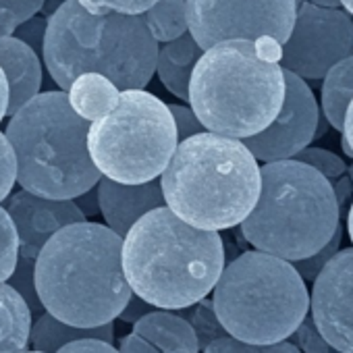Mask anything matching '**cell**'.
Masks as SVG:
<instances>
[{
  "instance_id": "obj_48",
  "label": "cell",
  "mask_w": 353,
  "mask_h": 353,
  "mask_svg": "<svg viewBox=\"0 0 353 353\" xmlns=\"http://www.w3.org/2000/svg\"><path fill=\"white\" fill-rule=\"evenodd\" d=\"M347 170H349V179H351V183H353V164L347 166Z\"/></svg>"
},
{
  "instance_id": "obj_6",
  "label": "cell",
  "mask_w": 353,
  "mask_h": 353,
  "mask_svg": "<svg viewBox=\"0 0 353 353\" xmlns=\"http://www.w3.org/2000/svg\"><path fill=\"white\" fill-rule=\"evenodd\" d=\"M90 127L63 90L28 102L5 131L17 156V183L48 200H77L98 188L102 174L90 156Z\"/></svg>"
},
{
  "instance_id": "obj_25",
  "label": "cell",
  "mask_w": 353,
  "mask_h": 353,
  "mask_svg": "<svg viewBox=\"0 0 353 353\" xmlns=\"http://www.w3.org/2000/svg\"><path fill=\"white\" fill-rule=\"evenodd\" d=\"M46 0H0V38L15 36L17 28L38 17Z\"/></svg>"
},
{
  "instance_id": "obj_5",
  "label": "cell",
  "mask_w": 353,
  "mask_h": 353,
  "mask_svg": "<svg viewBox=\"0 0 353 353\" xmlns=\"http://www.w3.org/2000/svg\"><path fill=\"white\" fill-rule=\"evenodd\" d=\"M158 50L141 15H94L79 0H67L48 19L42 57L63 92L85 73H100L127 92L150 83Z\"/></svg>"
},
{
  "instance_id": "obj_32",
  "label": "cell",
  "mask_w": 353,
  "mask_h": 353,
  "mask_svg": "<svg viewBox=\"0 0 353 353\" xmlns=\"http://www.w3.org/2000/svg\"><path fill=\"white\" fill-rule=\"evenodd\" d=\"M174 125H176V135H179V141H185L194 135L206 133V127L202 125V121L198 119V114L194 112L192 106H181V104H168Z\"/></svg>"
},
{
  "instance_id": "obj_44",
  "label": "cell",
  "mask_w": 353,
  "mask_h": 353,
  "mask_svg": "<svg viewBox=\"0 0 353 353\" xmlns=\"http://www.w3.org/2000/svg\"><path fill=\"white\" fill-rule=\"evenodd\" d=\"M312 5H318V7H326V9H343L341 0H307Z\"/></svg>"
},
{
  "instance_id": "obj_29",
  "label": "cell",
  "mask_w": 353,
  "mask_h": 353,
  "mask_svg": "<svg viewBox=\"0 0 353 353\" xmlns=\"http://www.w3.org/2000/svg\"><path fill=\"white\" fill-rule=\"evenodd\" d=\"M343 233H341V227H339V231L334 233V237L330 239V243L324 248V250H320L316 256H312V258H307V260H299V262H293V266L297 268V272L301 274V279L303 281H307V283H314L316 279H318V274L324 270V266L341 252L339 248H341V237Z\"/></svg>"
},
{
  "instance_id": "obj_14",
  "label": "cell",
  "mask_w": 353,
  "mask_h": 353,
  "mask_svg": "<svg viewBox=\"0 0 353 353\" xmlns=\"http://www.w3.org/2000/svg\"><path fill=\"white\" fill-rule=\"evenodd\" d=\"M7 212L11 214L19 233L21 258L34 262L59 231L77 223H85V214L77 208L75 200H48L26 190L11 194Z\"/></svg>"
},
{
  "instance_id": "obj_37",
  "label": "cell",
  "mask_w": 353,
  "mask_h": 353,
  "mask_svg": "<svg viewBox=\"0 0 353 353\" xmlns=\"http://www.w3.org/2000/svg\"><path fill=\"white\" fill-rule=\"evenodd\" d=\"M154 310H152V305L150 303H145L143 299H139L137 295H133L131 299H129V303H127V307L123 310V314L119 316L123 322H139L143 316H148V314H152Z\"/></svg>"
},
{
  "instance_id": "obj_1",
  "label": "cell",
  "mask_w": 353,
  "mask_h": 353,
  "mask_svg": "<svg viewBox=\"0 0 353 353\" xmlns=\"http://www.w3.org/2000/svg\"><path fill=\"white\" fill-rule=\"evenodd\" d=\"M36 289L44 310L65 324H112L133 297L123 270V237L90 221L65 227L36 260Z\"/></svg>"
},
{
  "instance_id": "obj_42",
  "label": "cell",
  "mask_w": 353,
  "mask_h": 353,
  "mask_svg": "<svg viewBox=\"0 0 353 353\" xmlns=\"http://www.w3.org/2000/svg\"><path fill=\"white\" fill-rule=\"evenodd\" d=\"M258 353H301L293 343L283 341V343H274V345H264L258 349Z\"/></svg>"
},
{
  "instance_id": "obj_8",
  "label": "cell",
  "mask_w": 353,
  "mask_h": 353,
  "mask_svg": "<svg viewBox=\"0 0 353 353\" xmlns=\"http://www.w3.org/2000/svg\"><path fill=\"white\" fill-rule=\"evenodd\" d=\"M212 305L229 336L264 347L295 334L307 318L310 293L291 262L256 250L225 266Z\"/></svg>"
},
{
  "instance_id": "obj_4",
  "label": "cell",
  "mask_w": 353,
  "mask_h": 353,
  "mask_svg": "<svg viewBox=\"0 0 353 353\" xmlns=\"http://www.w3.org/2000/svg\"><path fill=\"white\" fill-rule=\"evenodd\" d=\"M281 59L283 48L248 40L206 50L190 85V106L206 131L241 141L266 131L287 96Z\"/></svg>"
},
{
  "instance_id": "obj_12",
  "label": "cell",
  "mask_w": 353,
  "mask_h": 353,
  "mask_svg": "<svg viewBox=\"0 0 353 353\" xmlns=\"http://www.w3.org/2000/svg\"><path fill=\"white\" fill-rule=\"evenodd\" d=\"M285 81L287 96L274 123L260 135L243 139L256 160H262L264 164L293 160L299 152L310 148L322 119V108H318L310 85L289 71H285Z\"/></svg>"
},
{
  "instance_id": "obj_45",
  "label": "cell",
  "mask_w": 353,
  "mask_h": 353,
  "mask_svg": "<svg viewBox=\"0 0 353 353\" xmlns=\"http://www.w3.org/2000/svg\"><path fill=\"white\" fill-rule=\"evenodd\" d=\"M347 231H349V239H351V245H353V202H351V208L347 212Z\"/></svg>"
},
{
  "instance_id": "obj_43",
  "label": "cell",
  "mask_w": 353,
  "mask_h": 353,
  "mask_svg": "<svg viewBox=\"0 0 353 353\" xmlns=\"http://www.w3.org/2000/svg\"><path fill=\"white\" fill-rule=\"evenodd\" d=\"M343 137L349 141L351 150H353V100L347 108V114H345V125H343Z\"/></svg>"
},
{
  "instance_id": "obj_20",
  "label": "cell",
  "mask_w": 353,
  "mask_h": 353,
  "mask_svg": "<svg viewBox=\"0 0 353 353\" xmlns=\"http://www.w3.org/2000/svg\"><path fill=\"white\" fill-rule=\"evenodd\" d=\"M32 310L9 285L0 283V353L26 351L32 336Z\"/></svg>"
},
{
  "instance_id": "obj_9",
  "label": "cell",
  "mask_w": 353,
  "mask_h": 353,
  "mask_svg": "<svg viewBox=\"0 0 353 353\" xmlns=\"http://www.w3.org/2000/svg\"><path fill=\"white\" fill-rule=\"evenodd\" d=\"M88 148L102 176L143 185L162 176L179 135L168 104L145 90H127L108 114L92 123Z\"/></svg>"
},
{
  "instance_id": "obj_31",
  "label": "cell",
  "mask_w": 353,
  "mask_h": 353,
  "mask_svg": "<svg viewBox=\"0 0 353 353\" xmlns=\"http://www.w3.org/2000/svg\"><path fill=\"white\" fill-rule=\"evenodd\" d=\"M15 183H17V156L7 135L0 131V202H5L11 196Z\"/></svg>"
},
{
  "instance_id": "obj_39",
  "label": "cell",
  "mask_w": 353,
  "mask_h": 353,
  "mask_svg": "<svg viewBox=\"0 0 353 353\" xmlns=\"http://www.w3.org/2000/svg\"><path fill=\"white\" fill-rule=\"evenodd\" d=\"M75 204H77V208L85 214V219H88V216H92V214H96V212H100L98 188H94V190H90L88 194L79 196V198L75 200Z\"/></svg>"
},
{
  "instance_id": "obj_18",
  "label": "cell",
  "mask_w": 353,
  "mask_h": 353,
  "mask_svg": "<svg viewBox=\"0 0 353 353\" xmlns=\"http://www.w3.org/2000/svg\"><path fill=\"white\" fill-rule=\"evenodd\" d=\"M133 334L152 345H160L166 353H196L200 347L196 330L181 316L170 312H152L133 324Z\"/></svg>"
},
{
  "instance_id": "obj_41",
  "label": "cell",
  "mask_w": 353,
  "mask_h": 353,
  "mask_svg": "<svg viewBox=\"0 0 353 353\" xmlns=\"http://www.w3.org/2000/svg\"><path fill=\"white\" fill-rule=\"evenodd\" d=\"M334 188V196H336V202H339V208H343L347 204V200L351 198V190H353V183L347 176H341L339 183L332 185Z\"/></svg>"
},
{
  "instance_id": "obj_40",
  "label": "cell",
  "mask_w": 353,
  "mask_h": 353,
  "mask_svg": "<svg viewBox=\"0 0 353 353\" xmlns=\"http://www.w3.org/2000/svg\"><path fill=\"white\" fill-rule=\"evenodd\" d=\"M9 102H11V88H9V79L0 67V121H3L9 112Z\"/></svg>"
},
{
  "instance_id": "obj_35",
  "label": "cell",
  "mask_w": 353,
  "mask_h": 353,
  "mask_svg": "<svg viewBox=\"0 0 353 353\" xmlns=\"http://www.w3.org/2000/svg\"><path fill=\"white\" fill-rule=\"evenodd\" d=\"M258 345H250V343H243V341H237L233 336H221L216 341H212L204 353H258Z\"/></svg>"
},
{
  "instance_id": "obj_15",
  "label": "cell",
  "mask_w": 353,
  "mask_h": 353,
  "mask_svg": "<svg viewBox=\"0 0 353 353\" xmlns=\"http://www.w3.org/2000/svg\"><path fill=\"white\" fill-rule=\"evenodd\" d=\"M98 200L106 227H110L123 239L137 221L152 210L166 206L160 179L143 185H123L102 176L98 183Z\"/></svg>"
},
{
  "instance_id": "obj_7",
  "label": "cell",
  "mask_w": 353,
  "mask_h": 353,
  "mask_svg": "<svg viewBox=\"0 0 353 353\" xmlns=\"http://www.w3.org/2000/svg\"><path fill=\"white\" fill-rule=\"evenodd\" d=\"M334 188L316 168L297 160L262 166V192L254 212L239 225L258 250L299 262L324 250L339 231Z\"/></svg>"
},
{
  "instance_id": "obj_28",
  "label": "cell",
  "mask_w": 353,
  "mask_h": 353,
  "mask_svg": "<svg viewBox=\"0 0 353 353\" xmlns=\"http://www.w3.org/2000/svg\"><path fill=\"white\" fill-rule=\"evenodd\" d=\"M79 3L94 15H145L158 0H79Z\"/></svg>"
},
{
  "instance_id": "obj_13",
  "label": "cell",
  "mask_w": 353,
  "mask_h": 353,
  "mask_svg": "<svg viewBox=\"0 0 353 353\" xmlns=\"http://www.w3.org/2000/svg\"><path fill=\"white\" fill-rule=\"evenodd\" d=\"M310 310L324 341L339 353H353V248L341 250L318 274Z\"/></svg>"
},
{
  "instance_id": "obj_23",
  "label": "cell",
  "mask_w": 353,
  "mask_h": 353,
  "mask_svg": "<svg viewBox=\"0 0 353 353\" xmlns=\"http://www.w3.org/2000/svg\"><path fill=\"white\" fill-rule=\"evenodd\" d=\"M152 38L158 44H168L190 34L188 28V0H158V3L141 15Z\"/></svg>"
},
{
  "instance_id": "obj_19",
  "label": "cell",
  "mask_w": 353,
  "mask_h": 353,
  "mask_svg": "<svg viewBox=\"0 0 353 353\" xmlns=\"http://www.w3.org/2000/svg\"><path fill=\"white\" fill-rule=\"evenodd\" d=\"M83 339H100V341L112 343L114 326L104 324L98 328H77V326L65 324L59 318H54L52 314L44 312L42 316H38V320L32 326L30 345L34 351L59 353L63 347H67L75 341H83Z\"/></svg>"
},
{
  "instance_id": "obj_26",
  "label": "cell",
  "mask_w": 353,
  "mask_h": 353,
  "mask_svg": "<svg viewBox=\"0 0 353 353\" xmlns=\"http://www.w3.org/2000/svg\"><path fill=\"white\" fill-rule=\"evenodd\" d=\"M7 283L23 297V301L28 303V307L32 310V314L36 318L46 312L44 305H42V301H40L38 289H36V262L34 260L19 258V264H17L13 276Z\"/></svg>"
},
{
  "instance_id": "obj_16",
  "label": "cell",
  "mask_w": 353,
  "mask_h": 353,
  "mask_svg": "<svg viewBox=\"0 0 353 353\" xmlns=\"http://www.w3.org/2000/svg\"><path fill=\"white\" fill-rule=\"evenodd\" d=\"M0 67H3L11 88L7 117H13L28 102L42 94V61L32 46L15 36H7L0 38Z\"/></svg>"
},
{
  "instance_id": "obj_49",
  "label": "cell",
  "mask_w": 353,
  "mask_h": 353,
  "mask_svg": "<svg viewBox=\"0 0 353 353\" xmlns=\"http://www.w3.org/2000/svg\"><path fill=\"white\" fill-rule=\"evenodd\" d=\"M21 353H42V351H34V349H32V351H21Z\"/></svg>"
},
{
  "instance_id": "obj_34",
  "label": "cell",
  "mask_w": 353,
  "mask_h": 353,
  "mask_svg": "<svg viewBox=\"0 0 353 353\" xmlns=\"http://www.w3.org/2000/svg\"><path fill=\"white\" fill-rule=\"evenodd\" d=\"M46 28H48V19L34 17V19H30L28 23H23L21 28H17L15 38H19V40L26 42L28 46H32L36 52H42V50H44Z\"/></svg>"
},
{
  "instance_id": "obj_46",
  "label": "cell",
  "mask_w": 353,
  "mask_h": 353,
  "mask_svg": "<svg viewBox=\"0 0 353 353\" xmlns=\"http://www.w3.org/2000/svg\"><path fill=\"white\" fill-rule=\"evenodd\" d=\"M341 148H343V154L353 160V150H351V145H349V141L345 137H341Z\"/></svg>"
},
{
  "instance_id": "obj_22",
  "label": "cell",
  "mask_w": 353,
  "mask_h": 353,
  "mask_svg": "<svg viewBox=\"0 0 353 353\" xmlns=\"http://www.w3.org/2000/svg\"><path fill=\"white\" fill-rule=\"evenodd\" d=\"M351 100H353V57L334 65L322 79V114L328 121V125L341 133Z\"/></svg>"
},
{
  "instance_id": "obj_2",
  "label": "cell",
  "mask_w": 353,
  "mask_h": 353,
  "mask_svg": "<svg viewBox=\"0 0 353 353\" xmlns=\"http://www.w3.org/2000/svg\"><path fill=\"white\" fill-rule=\"evenodd\" d=\"M225 266L221 235L188 225L166 206L137 221L123 239L127 283L152 307L185 310L204 301Z\"/></svg>"
},
{
  "instance_id": "obj_10",
  "label": "cell",
  "mask_w": 353,
  "mask_h": 353,
  "mask_svg": "<svg viewBox=\"0 0 353 353\" xmlns=\"http://www.w3.org/2000/svg\"><path fill=\"white\" fill-rule=\"evenodd\" d=\"M297 9V0H188V28L204 52L231 40L283 48Z\"/></svg>"
},
{
  "instance_id": "obj_36",
  "label": "cell",
  "mask_w": 353,
  "mask_h": 353,
  "mask_svg": "<svg viewBox=\"0 0 353 353\" xmlns=\"http://www.w3.org/2000/svg\"><path fill=\"white\" fill-rule=\"evenodd\" d=\"M59 353H121V351L112 347V343H106L100 339H83V341H75L63 347Z\"/></svg>"
},
{
  "instance_id": "obj_3",
  "label": "cell",
  "mask_w": 353,
  "mask_h": 353,
  "mask_svg": "<svg viewBox=\"0 0 353 353\" xmlns=\"http://www.w3.org/2000/svg\"><path fill=\"white\" fill-rule=\"evenodd\" d=\"M160 183L174 216L219 233L254 212L262 192V166L241 139L206 131L179 141Z\"/></svg>"
},
{
  "instance_id": "obj_27",
  "label": "cell",
  "mask_w": 353,
  "mask_h": 353,
  "mask_svg": "<svg viewBox=\"0 0 353 353\" xmlns=\"http://www.w3.org/2000/svg\"><path fill=\"white\" fill-rule=\"evenodd\" d=\"M293 160L316 168L320 174L326 176V179H341L347 170V164L343 162V158H339L336 154H332L324 148H305Z\"/></svg>"
},
{
  "instance_id": "obj_21",
  "label": "cell",
  "mask_w": 353,
  "mask_h": 353,
  "mask_svg": "<svg viewBox=\"0 0 353 353\" xmlns=\"http://www.w3.org/2000/svg\"><path fill=\"white\" fill-rule=\"evenodd\" d=\"M67 94L73 110L81 119L94 123L117 106L121 90L100 73H85L75 79Z\"/></svg>"
},
{
  "instance_id": "obj_30",
  "label": "cell",
  "mask_w": 353,
  "mask_h": 353,
  "mask_svg": "<svg viewBox=\"0 0 353 353\" xmlns=\"http://www.w3.org/2000/svg\"><path fill=\"white\" fill-rule=\"evenodd\" d=\"M196 334H198V341L200 345L206 349L212 341L221 339V336H227V330L223 328V324L219 322L216 314H214V305L212 301L204 299L200 301V305L196 307Z\"/></svg>"
},
{
  "instance_id": "obj_38",
  "label": "cell",
  "mask_w": 353,
  "mask_h": 353,
  "mask_svg": "<svg viewBox=\"0 0 353 353\" xmlns=\"http://www.w3.org/2000/svg\"><path fill=\"white\" fill-rule=\"evenodd\" d=\"M121 353H160L154 349L152 343H148L145 339L137 336V334H127L123 341H121V347H119Z\"/></svg>"
},
{
  "instance_id": "obj_24",
  "label": "cell",
  "mask_w": 353,
  "mask_h": 353,
  "mask_svg": "<svg viewBox=\"0 0 353 353\" xmlns=\"http://www.w3.org/2000/svg\"><path fill=\"white\" fill-rule=\"evenodd\" d=\"M21 258L19 233L7 208L0 206V283H7Z\"/></svg>"
},
{
  "instance_id": "obj_11",
  "label": "cell",
  "mask_w": 353,
  "mask_h": 353,
  "mask_svg": "<svg viewBox=\"0 0 353 353\" xmlns=\"http://www.w3.org/2000/svg\"><path fill=\"white\" fill-rule=\"evenodd\" d=\"M349 57H353V17L345 9H326L303 0L291 38L283 46V69L303 81L324 79Z\"/></svg>"
},
{
  "instance_id": "obj_33",
  "label": "cell",
  "mask_w": 353,
  "mask_h": 353,
  "mask_svg": "<svg viewBox=\"0 0 353 353\" xmlns=\"http://www.w3.org/2000/svg\"><path fill=\"white\" fill-rule=\"evenodd\" d=\"M293 336L301 343V349L307 351V353H328V351L332 349V347L324 341V336L320 334V330H318V326H316V322H314L312 316H307V318L301 322V326L295 330Z\"/></svg>"
},
{
  "instance_id": "obj_47",
  "label": "cell",
  "mask_w": 353,
  "mask_h": 353,
  "mask_svg": "<svg viewBox=\"0 0 353 353\" xmlns=\"http://www.w3.org/2000/svg\"><path fill=\"white\" fill-rule=\"evenodd\" d=\"M341 5H343V9L353 17V0H341Z\"/></svg>"
},
{
  "instance_id": "obj_17",
  "label": "cell",
  "mask_w": 353,
  "mask_h": 353,
  "mask_svg": "<svg viewBox=\"0 0 353 353\" xmlns=\"http://www.w3.org/2000/svg\"><path fill=\"white\" fill-rule=\"evenodd\" d=\"M202 57H204V50L200 48V44L196 42L192 34H185L179 40L162 44L158 50V63H156V73L162 85L172 96L190 102L192 77Z\"/></svg>"
}]
</instances>
